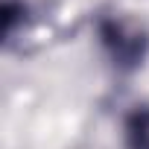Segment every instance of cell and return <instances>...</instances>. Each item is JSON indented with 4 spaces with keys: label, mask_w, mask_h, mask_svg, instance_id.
Listing matches in <instances>:
<instances>
[{
    "label": "cell",
    "mask_w": 149,
    "mask_h": 149,
    "mask_svg": "<svg viewBox=\"0 0 149 149\" xmlns=\"http://www.w3.org/2000/svg\"><path fill=\"white\" fill-rule=\"evenodd\" d=\"M97 38L120 73H134L149 56V26L132 12H102L97 18Z\"/></svg>",
    "instance_id": "cell-1"
},
{
    "label": "cell",
    "mask_w": 149,
    "mask_h": 149,
    "mask_svg": "<svg viewBox=\"0 0 149 149\" xmlns=\"http://www.w3.org/2000/svg\"><path fill=\"white\" fill-rule=\"evenodd\" d=\"M126 149H149V105H137L123 120Z\"/></svg>",
    "instance_id": "cell-2"
},
{
    "label": "cell",
    "mask_w": 149,
    "mask_h": 149,
    "mask_svg": "<svg viewBox=\"0 0 149 149\" xmlns=\"http://www.w3.org/2000/svg\"><path fill=\"white\" fill-rule=\"evenodd\" d=\"M29 21V9L24 0H3V38L6 44H12L18 38V32H24Z\"/></svg>",
    "instance_id": "cell-3"
}]
</instances>
